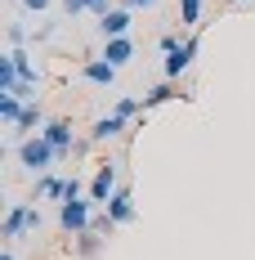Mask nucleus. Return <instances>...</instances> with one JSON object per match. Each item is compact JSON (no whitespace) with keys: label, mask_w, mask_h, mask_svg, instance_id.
<instances>
[{"label":"nucleus","mask_w":255,"mask_h":260,"mask_svg":"<svg viewBox=\"0 0 255 260\" xmlns=\"http://www.w3.org/2000/svg\"><path fill=\"white\" fill-rule=\"evenodd\" d=\"M112 112H117V117H126V121H134V117L143 112V99H139V94H121V99L112 104Z\"/></svg>","instance_id":"18"},{"label":"nucleus","mask_w":255,"mask_h":260,"mask_svg":"<svg viewBox=\"0 0 255 260\" xmlns=\"http://www.w3.org/2000/svg\"><path fill=\"white\" fill-rule=\"evenodd\" d=\"M94 224V202L90 198H77V202H58V229L63 234H85Z\"/></svg>","instance_id":"3"},{"label":"nucleus","mask_w":255,"mask_h":260,"mask_svg":"<svg viewBox=\"0 0 255 260\" xmlns=\"http://www.w3.org/2000/svg\"><path fill=\"white\" fill-rule=\"evenodd\" d=\"M103 211L117 220V229H121V224H134V215H139V207H134V193H130L126 184H121V188L107 198V207H103Z\"/></svg>","instance_id":"8"},{"label":"nucleus","mask_w":255,"mask_h":260,"mask_svg":"<svg viewBox=\"0 0 255 260\" xmlns=\"http://www.w3.org/2000/svg\"><path fill=\"white\" fill-rule=\"evenodd\" d=\"M179 45H184V41H179V31H166V36L157 41V50H161V54H175Z\"/></svg>","instance_id":"22"},{"label":"nucleus","mask_w":255,"mask_h":260,"mask_svg":"<svg viewBox=\"0 0 255 260\" xmlns=\"http://www.w3.org/2000/svg\"><path fill=\"white\" fill-rule=\"evenodd\" d=\"M117 72H121V68H112L107 58H85V63H81V81H85V85H103V90L117 85Z\"/></svg>","instance_id":"9"},{"label":"nucleus","mask_w":255,"mask_h":260,"mask_svg":"<svg viewBox=\"0 0 255 260\" xmlns=\"http://www.w3.org/2000/svg\"><path fill=\"white\" fill-rule=\"evenodd\" d=\"M5 41H9V50H23L27 41H31V27H27V23H18V18H14V23L5 27Z\"/></svg>","instance_id":"20"},{"label":"nucleus","mask_w":255,"mask_h":260,"mask_svg":"<svg viewBox=\"0 0 255 260\" xmlns=\"http://www.w3.org/2000/svg\"><path fill=\"white\" fill-rule=\"evenodd\" d=\"M99 58H107L112 68H126L130 58H134V41H130V36H112V41H103Z\"/></svg>","instance_id":"11"},{"label":"nucleus","mask_w":255,"mask_h":260,"mask_svg":"<svg viewBox=\"0 0 255 260\" xmlns=\"http://www.w3.org/2000/svg\"><path fill=\"white\" fill-rule=\"evenodd\" d=\"M130 23H134V9L112 5V9L99 18V36H103V41H112V36H130Z\"/></svg>","instance_id":"6"},{"label":"nucleus","mask_w":255,"mask_h":260,"mask_svg":"<svg viewBox=\"0 0 255 260\" xmlns=\"http://www.w3.org/2000/svg\"><path fill=\"white\" fill-rule=\"evenodd\" d=\"M63 14H67V18H81V14H90V0H63Z\"/></svg>","instance_id":"21"},{"label":"nucleus","mask_w":255,"mask_h":260,"mask_svg":"<svg viewBox=\"0 0 255 260\" xmlns=\"http://www.w3.org/2000/svg\"><path fill=\"white\" fill-rule=\"evenodd\" d=\"M41 135L50 139V148L58 153V161H67V157H72V148H77V130H72V121H67V117H50Z\"/></svg>","instance_id":"4"},{"label":"nucleus","mask_w":255,"mask_h":260,"mask_svg":"<svg viewBox=\"0 0 255 260\" xmlns=\"http://www.w3.org/2000/svg\"><path fill=\"white\" fill-rule=\"evenodd\" d=\"M193 58H197V36L188 31L184 36V45H179L175 54H166V68H161V81H179L188 68H193Z\"/></svg>","instance_id":"5"},{"label":"nucleus","mask_w":255,"mask_h":260,"mask_svg":"<svg viewBox=\"0 0 255 260\" xmlns=\"http://www.w3.org/2000/svg\"><path fill=\"white\" fill-rule=\"evenodd\" d=\"M18 5H23L27 14H45V9H50L54 0H18Z\"/></svg>","instance_id":"23"},{"label":"nucleus","mask_w":255,"mask_h":260,"mask_svg":"<svg viewBox=\"0 0 255 260\" xmlns=\"http://www.w3.org/2000/svg\"><path fill=\"white\" fill-rule=\"evenodd\" d=\"M23 234H31V207L27 202H14L9 215H5V224H0V238L5 242H18Z\"/></svg>","instance_id":"7"},{"label":"nucleus","mask_w":255,"mask_h":260,"mask_svg":"<svg viewBox=\"0 0 255 260\" xmlns=\"http://www.w3.org/2000/svg\"><path fill=\"white\" fill-rule=\"evenodd\" d=\"M36 198H45V202H67V180L63 175H41L36 180Z\"/></svg>","instance_id":"13"},{"label":"nucleus","mask_w":255,"mask_h":260,"mask_svg":"<svg viewBox=\"0 0 255 260\" xmlns=\"http://www.w3.org/2000/svg\"><path fill=\"white\" fill-rule=\"evenodd\" d=\"M14 153H18V166H23V171H31V175H50V166H58V153L50 148V139H45V135L23 139Z\"/></svg>","instance_id":"1"},{"label":"nucleus","mask_w":255,"mask_h":260,"mask_svg":"<svg viewBox=\"0 0 255 260\" xmlns=\"http://www.w3.org/2000/svg\"><path fill=\"white\" fill-rule=\"evenodd\" d=\"M103 242H107V238H103V234H94V229L77 234V260H94V256L103 251Z\"/></svg>","instance_id":"16"},{"label":"nucleus","mask_w":255,"mask_h":260,"mask_svg":"<svg viewBox=\"0 0 255 260\" xmlns=\"http://www.w3.org/2000/svg\"><path fill=\"white\" fill-rule=\"evenodd\" d=\"M112 5H117V0H90V14H94V18H103Z\"/></svg>","instance_id":"24"},{"label":"nucleus","mask_w":255,"mask_h":260,"mask_svg":"<svg viewBox=\"0 0 255 260\" xmlns=\"http://www.w3.org/2000/svg\"><path fill=\"white\" fill-rule=\"evenodd\" d=\"M23 112H27V104L18 99V94H0V121H5V126H18Z\"/></svg>","instance_id":"17"},{"label":"nucleus","mask_w":255,"mask_h":260,"mask_svg":"<svg viewBox=\"0 0 255 260\" xmlns=\"http://www.w3.org/2000/svg\"><path fill=\"white\" fill-rule=\"evenodd\" d=\"M9 58H14V68H18V81L41 85V63H31V54H27V50H9Z\"/></svg>","instance_id":"14"},{"label":"nucleus","mask_w":255,"mask_h":260,"mask_svg":"<svg viewBox=\"0 0 255 260\" xmlns=\"http://www.w3.org/2000/svg\"><path fill=\"white\" fill-rule=\"evenodd\" d=\"M18 85V68H14V58H9V50L0 54V94H9Z\"/></svg>","instance_id":"19"},{"label":"nucleus","mask_w":255,"mask_h":260,"mask_svg":"<svg viewBox=\"0 0 255 260\" xmlns=\"http://www.w3.org/2000/svg\"><path fill=\"white\" fill-rule=\"evenodd\" d=\"M0 260H18V256H14V251H9V247H5V251H0Z\"/></svg>","instance_id":"26"},{"label":"nucleus","mask_w":255,"mask_h":260,"mask_svg":"<svg viewBox=\"0 0 255 260\" xmlns=\"http://www.w3.org/2000/svg\"><path fill=\"white\" fill-rule=\"evenodd\" d=\"M117 188H121V161H112V157H107L99 171L90 175V193H85V198H90L94 207H107V198H112Z\"/></svg>","instance_id":"2"},{"label":"nucleus","mask_w":255,"mask_h":260,"mask_svg":"<svg viewBox=\"0 0 255 260\" xmlns=\"http://www.w3.org/2000/svg\"><path fill=\"white\" fill-rule=\"evenodd\" d=\"M202 9H206V0H179V27L197 31L202 27Z\"/></svg>","instance_id":"15"},{"label":"nucleus","mask_w":255,"mask_h":260,"mask_svg":"<svg viewBox=\"0 0 255 260\" xmlns=\"http://www.w3.org/2000/svg\"><path fill=\"white\" fill-rule=\"evenodd\" d=\"M126 130H130V121H126V117L107 112V117H99V121L90 126V139H94V144H112V139H121Z\"/></svg>","instance_id":"10"},{"label":"nucleus","mask_w":255,"mask_h":260,"mask_svg":"<svg viewBox=\"0 0 255 260\" xmlns=\"http://www.w3.org/2000/svg\"><path fill=\"white\" fill-rule=\"evenodd\" d=\"M139 99H143V112H153V108H161V104H170V99H179V85H175V81H157L153 90H143Z\"/></svg>","instance_id":"12"},{"label":"nucleus","mask_w":255,"mask_h":260,"mask_svg":"<svg viewBox=\"0 0 255 260\" xmlns=\"http://www.w3.org/2000/svg\"><path fill=\"white\" fill-rule=\"evenodd\" d=\"M117 5H126V9H134V14H139V9H153L157 0H117Z\"/></svg>","instance_id":"25"},{"label":"nucleus","mask_w":255,"mask_h":260,"mask_svg":"<svg viewBox=\"0 0 255 260\" xmlns=\"http://www.w3.org/2000/svg\"><path fill=\"white\" fill-rule=\"evenodd\" d=\"M233 5H255V0H233Z\"/></svg>","instance_id":"27"}]
</instances>
